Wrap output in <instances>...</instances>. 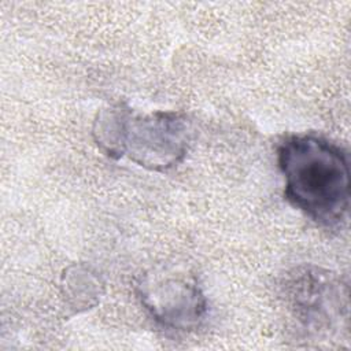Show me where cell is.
I'll list each match as a JSON object with an SVG mask.
<instances>
[{
    "label": "cell",
    "mask_w": 351,
    "mask_h": 351,
    "mask_svg": "<svg viewBox=\"0 0 351 351\" xmlns=\"http://www.w3.org/2000/svg\"><path fill=\"white\" fill-rule=\"evenodd\" d=\"M285 199L325 228L339 226L350 207L347 154L315 134H293L277 148Z\"/></svg>",
    "instance_id": "obj_1"
},
{
    "label": "cell",
    "mask_w": 351,
    "mask_h": 351,
    "mask_svg": "<svg viewBox=\"0 0 351 351\" xmlns=\"http://www.w3.org/2000/svg\"><path fill=\"white\" fill-rule=\"evenodd\" d=\"M191 136V122L181 112L141 114L123 103L101 108L92 125V137L104 155L128 158L152 171H166L181 163Z\"/></svg>",
    "instance_id": "obj_2"
},
{
    "label": "cell",
    "mask_w": 351,
    "mask_h": 351,
    "mask_svg": "<svg viewBox=\"0 0 351 351\" xmlns=\"http://www.w3.org/2000/svg\"><path fill=\"white\" fill-rule=\"evenodd\" d=\"M138 298L151 317L174 330L197 328L207 314V299L192 274L159 270L138 282Z\"/></svg>",
    "instance_id": "obj_3"
},
{
    "label": "cell",
    "mask_w": 351,
    "mask_h": 351,
    "mask_svg": "<svg viewBox=\"0 0 351 351\" xmlns=\"http://www.w3.org/2000/svg\"><path fill=\"white\" fill-rule=\"evenodd\" d=\"M339 281L317 267H303L291 276L287 287L289 307L296 319L313 332L328 330L341 317Z\"/></svg>",
    "instance_id": "obj_4"
}]
</instances>
